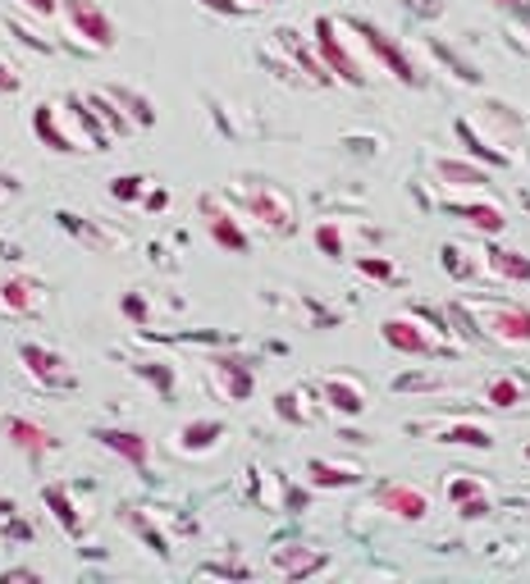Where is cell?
<instances>
[{"label":"cell","mask_w":530,"mask_h":584,"mask_svg":"<svg viewBox=\"0 0 530 584\" xmlns=\"http://www.w3.org/2000/svg\"><path fill=\"white\" fill-rule=\"evenodd\" d=\"M60 10H64V19H69V33L79 37V46L83 50H115V41H119V33H115V19L96 5V0H60Z\"/></svg>","instance_id":"obj_3"},{"label":"cell","mask_w":530,"mask_h":584,"mask_svg":"<svg viewBox=\"0 0 530 584\" xmlns=\"http://www.w3.org/2000/svg\"><path fill=\"white\" fill-rule=\"evenodd\" d=\"M10 23V33H19L23 41H28L33 50H46V56H50V50H56V41H50V37H37L33 28H28V23H19V19H5Z\"/></svg>","instance_id":"obj_31"},{"label":"cell","mask_w":530,"mask_h":584,"mask_svg":"<svg viewBox=\"0 0 530 584\" xmlns=\"http://www.w3.org/2000/svg\"><path fill=\"white\" fill-rule=\"evenodd\" d=\"M316 247L325 251V257H334V261H339V257H348V242H343V228H339L334 219H325V224L316 228Z\"/></svg>","instance_id":"obj_27"},{"label":"cell","mask_w":530,"mask_h":584,"mask_svg":"<svg viewBox=\"0 0 530 584\" xmlns=\"http://www.w3.org/2000/svg\"><path fill=\"white\" fill-rule=\"evenodd\" d=\"M220 434H224L220 420H197V425H184L179 429V448L184 452H207V448H215Z\"/></svg>","instance_id":"obj_21"},{"label":"cell","mask_w":530,"mask_h":584,"mask_svg":"<svg viewBox=\"0 0 530 584\" xmlns=\"http://www.w3.org/2000/svg\"><path fill=\"white\" fill-rule=\"evenodd\" d=\"M87 106L96 110V119H106V123H110V133H119V138H123V133H133V119L123 115V110H115V100H110V96H87Z\"/></svg>","instance_id":"obj_25"},{"label":"cell","mask_w":530,"mask_h":584,"mask_svg":"<svg viewBox=\"0 0 530 584\" xmlns=\"http://www.w3.org/2000/svg\"><path fill=\"white\" fill-rule=\"evenodd\" d=\"M251 211H257L261 224H270L274 234H288V228H293V201L280 188H270V183L251 192Z\"/></svg>","instance_id":"obj_9"},{"label":"cell","mask_w":530,"mask_h":584,"mask_svg":"<svg viewBox=\"0 0 530 584\" xmlns=\"http://www.w3.org/2000/svg\"><path fill=\"white\" fill-rule=\"evenodd\" d=\"M19 361L46 389H69L73 384V374L64 370V357H60V351H50V347H42V343H23L19 347Z\"/></svg>","instance_id":"obj_6"},{"label":"cell","mask_w":530,"mask_h":584,"mask_svg":"<svg viewBox=\"0 0 530 584\" xmlns=\"http://www.w3.org/2000/svg\"><path fill=\"white\" fill-rule=\"evenodd\" d=\"M0 580H37V571H23V567H14V571H0Z\"/></svg>","instance_id":"obj_40"},{"label":"cell","mask_w":530,"mask_h":584,"mask_svg":"<svg viewBox=\"0 0 530 584\" xmlns=\"http://www.w3.org/2000/svg\"><path fill=\"white\" fill-rule=\"evenodd\" d=\"M142 206H146V211H165V206H169V192H165V188L142 192Z\"/></svg>","instance_id":"obj_38"},{"label":"cell","mask_w":530,"mask_h":584,"mask_svg":"<svg viewBox=\"0 0 530 584\" xmlns=\"http://www.w3.org/2000/svg\"><path fill=\"white\" fill-rule=\"evenodd\" d=\"M498 5H526V0H498Z\"/></svg>","instance_id":"obj_42"},{"label":"cell","mask_w":530,"mask_h":584,"mask_svg":"<svg viewBox=\"0 0 530 584\" xmlns=\"http://www.w3.org/2000/svg\"><path fill=\"white\" fill-rule=\"evenodd\" d=\"M201 5L207 10H215V14H234V19H243V14H251L257 5H251V0H201Z\"/></svg>","instance_id":"obj_32"},{"label":"cell","mask_w":530,"mask_h":584,"mask_svg":"<svg viewBox=\"0 0 530 584\" xmlns=\"http://www.w3.org/2000/svg\"><path fill=\"white\" fill-rule=\"evenodd\" d=\"M23 10L37 14V19H56L60 14V0H23Z\"/></svg>","instance_id":"obj_35"},{"label":"cell","mask_w":530,"mask_h":584,"mask_svg":"<svg viewBox=\"0 0 530 584\" xmlns=\"http://www.w3.org/2000/svg\"><path fill=\"white\" fill-rule=\"evenodd\" d=\"M452 215H467L471 228H481V234H503V224H508V215H503L498 201H448Z\"/></svg>","instance_id":"obj_13"},{"label":"cell","mask_w":530,"mask_h":584,"mask_svg":"<svg viewBox=\"0 0 530 584\" xmlns=\"http://www.w3.org/2000/svg\"><path fill=\"white\" fill-rule=\"evenodd\" d=\"M110 196L115 201H142V179L138 174H119V179H110Z\"/></svg>","instance_id":"obj_29"},{"label":"cell","mask_w":530,"mask_h":584,"mask_svg":"<svg viewBox=\"0 0 530 584\" xmlns=\"http://www.w3.org/2000/svg\"><path fill=\"white\" fill-rule=\"evenodd\" d=\"M106 96L115 100V106H129V110H133V123H156V110H151L138 92H129V87H110Z\"/></svg>","instance_id":"obj_26"},{"label":"cell","mask_w":530,"mask_h":584,"mask_svg":"<svg viewBox=\"0 0 530 584\" xmlns=\"http://www.w3.org/2000/svg\"><path fill=\"white\" fill-rule=\"evenodd\" d=\"M325 402H330V412H339V416H362L366 412V393H362L357 379H348V374L325 379Z\"/></svg>","instance_id":"obj_11"},{"label":"cell","mask_w":530,"mask_h":584,"mask_svg":"<svg viewBox=\"0 0 530 584\" xmlns=\"http://www.w3.org/2000/svg\"><path fill=\"white\" fill-rule=\"evenodd\" d=\"M19 87H23L19 69H14V64H5V60H0V92H19Z\"/></svg>","instance_id":"obj_36"},{"label":"cell","mask_w":530,"mask_h":584,"mask_svg":"<svg viewBox=\"0 0 530 584\" xmlns=\"http://www.w3.org/2000/svg\"><path fill=\"white\" fill-rule=\"evenodd\" d=\"M207 228H211V238H215L220 247L238 251V257H243V251L251 247V242H247V234L238 228V219H234L229 211H215V201H207Z\"/></svg>","instance_id":"obj_15"},{"label":"cell","mask_w":530,"mask_h":584,"mask_svg":"<svg viewBox=\"0 0 530 584\" xmlns=\"http://www.w3.org/2000/svg\"><path fill=\"white\" fill-rule=\"evenodd\" d=\"M123 315L142 324V320H146V301H142V297H123Z\"/></svg>","instance_id":"obj_39"},{"label":"cell","mask_w":530,"mask_h":584,"mask_svg":"<svg viewBox=\"0 0 530 584\" xmlns=\"http://www.w3.org/2000/svg\"><path fill=\"white\" fill-rule=\"evenodd\" d=\"M458 512H462L467 521H481V516L490 512V493H481V498H467V502H458Z\"/></svg>","instance_id":"obj_34"},{"label":"cell","mask_w":530,"mask_h":584,"mask_svg":"<svg viewBox=\"0 0 530 584\" xmlns=\"http://www.w3.org/2000/svg\"><path fill=\"white\" fill-rule=\"evenodd\" d=\"M439 174L448 183H458V188H481L490 183V174L481 165H462V160H439Z\"/></svg>","instance_id":"obj_23"},{"label":"cell","mask_w":530,"mask_h":584,"mask_svg":"<svg viewBox=\"0 0 530 584\" xmlns=\"http://www.w3.org/2000/svg\"><path fill=\"white\" fill-rule=\"evenodd\" d=\"M526 462H530V443H526Z\"/></svg>","instance_id":"obj_45"},{"label":"cell","mask_w":530,"mask_h":584,"mask_svg":"<svg viewBox=\"0 0 530 584\" xmlns=\"http://www.w3.org/2000/svg\"><path fill=\"white\" fill-rule=\"evenodd\" d=\"M0 311L37 315L42 311V288L33 284V278H5V284H0Z\"/></svg>","instance_id":"obj_10"},{"label":"cell","mask_w":530,"mask_h":584,"mask_svg":"<svg viewBox=\"0 0 530 584\" xmlns=\"http://www.w3.org/2000/svg\"><path fill=\"white\" fill-rule=\"evenodd\" d=\"M42 498H46L50 512H56V521L69 529L73 539H79V535H83V521H79V506H73V498H69L60 485H46V489H42Z\"/></svg>","instance_id":"obj_20"},{"label":"cell","mask_w":530,"mask_h":584,"mask_svg":"<svg viewBox=\"0 0 530 584\" xmlns=\"http://www.w3.org/2000/svg\"><path fill=\"white\" fill-rule=\"evenodd\" d=\"M380 334L393 351H408V357H452V351H458L452 338H431V311L389 315Z\"/></svg>","instance_id":"obj_2"},{"label":"cell","mask_w":530,"mask_h":584,"mask_svg":"<svg viewBox=\"0 0 530 584\" xmlns=\"http://www.w3.org/2000/svg\"><path fill=\"white\" fill-rule=\"evenodd\" d=\"M274 41H280V46L288 50V56H293V60H297L302 69L311 73L316 83H334V79H330V69H325V60H320V56H311V50H307V46L297 41V33H293V28H280V33H274Z\"/></svg>","instance_id":"obj_16"},{"label":"cell","mask_w":530,"mask_h":584,"mask_svg":"<svg viewBox=\"0 0 530 584\" xmlns=\"http://www.w3.org/2000/svg\"><path fill=\"white\" fill-rule=\"evenodd\" d=\"M458 311L471 320L475 334H490L498 343H530V307L517 301H458Z\"/></svg>","instance_id":"obj_1"},{"label":"cell","mask_w":530,"mask_h":584,"mask_svg":"<svg viewBox=\"0 0 530 584\" xmlns=\"http://www.w3.org/2000/svg\"><path fill=\"white\" fill-rule=\"evenodd\" d=\"M316 50H320L325 69H330V79H343L348 87H362L366 83V73H362L357 60H352V50L343 41V28H339L334 19H316Z\"/></svg>","instance_id":"obj_4"},{"label":"cell","mask_w":530,"mask_h":584,"mask_svg":"<svg viewBox=\"0 0 530 584\" xmlns=\"http://www.w3.org/2000/svg\"><path fill=\"white\" fill-rule=\"evenodd\" d=\"M357 265H362V274H370V278H393V265H389L385 257H362Z\"/></svg>","instance_id":"obj_33"},{"label":"cell","mask_w":530,"mask_h":584,"mask_svg":"<svg viewBox=\"0 0 530 584\" xmlns=\"http://www.w3.org/2000/svg\"><path fill=\"white\" fill-rule=\"evenodd\" d=\"M96 439L106 452L123 456L129 466H146V456H151V443L142 434H133V429H96Z\"/></svg>","instance_id":"obj_12"},{"label":"cell","mask_w":530,"mask_h":584,"mask_svg":"<svg viewBox=\"0 0 530 584\" xmlns=\"http://www.w3.org/2000/svg\"><path fill=\"white\" fill-rule=\"evenodd\" d=\"M5 439L14 443V448H23L28 456H46L50 448H56V434L42 425V420H33V416H5Z\"/></svg>","instance_id":"obj_8"},{"label":"cell","mask_w":530,"mask_h":584,"mask_svg":"<svg viewBox=\"0 0 530 584\" xmlns=\"http://www.w3.org/2000/svg\"><path fill=\"white\" fill-rule=\"evenodd\" d=\"M485 257H490V270H494L498 278H513V284H526V278H530V261L521 257V251L494 247V251H485Z\"/></svg>","instance_id":"obj_22"},{"label":"cell","mask_w":530,"mask_h":584,"mask_svg":"<svg viewBox=\"0 0 530 584\" xmlns=\"http://www.w3.org/2000/svg\"><path fill=\"white\" fill-rule=\"evenodd\" d=\"M311 485L316 489H352L362 485V470L357 466H334V462H311Z\"/></svg>","instance_id":"obj_18"},{"label":"cell","mask_w":530,"mask_h":584,"mask_svg":"<svg viewBox=\"0 0 530 584\" xmlns=\"http://www.w3.org/2000/svg\"><path fill=\"white\" fill-rule=\"evenodd\" d=\"M439 265H444L452 278H471V274H475V270L462 261V247H458V242H448V247L439 251Z\"/></svg>","instance_id":"obj_28"},{"label":"cell","mask_w":530,"mask_h":584,"mask_svg":"<svg viewBox=\"0 0 530 584\" xmlns=\"http://www.w3.org/2000/svg\"><path fill=\"white\" fill-rule=\"evenodd\" d=\"M481 493H485V485H481V479H467V475L448 485V498L452 502H467V498H481Z\"/></svg>","instance_id":"obj_30"},{"label":"cell","mask_w":530,"mask_h":584,"mask_svg":"<svg viewBox=\"0 0 530 584\" xmlns=\"http://www.w3.org/2000/svg\"><path fill=\"white\" fill-rule=\"evenodd\" d=\"M408 5H416L421 14H439V5H435V0H408Z\"/></svg>","instance_id":"obj_41"},{"label":"cell","mask_w":530,"mask_h":584,"mask_svg":"<svg viewBox=\"0 0 530 584\" xmlns=\"http://www.w3.org/2000/svg\"><path fill=\"white\" fill-rule=\"evenodd\" d=\"M352 28H357L362 37H366V46L375 50V60H380L389 73H393V79L398 83H412V87H421L425 83V73L412 64V56H408V50H402L389 33H380V28H375V23H352Z\"/></svg>","instance_id":"obj_5"},{"label":"cell","mask_w":530,"mask_h":584,"mask_svg":"<svg viewBox=\"0 0 530 584\" xmlns=\"http://www.w3.org/2000/svg\"><path fill=\"white\" fill-rule=\"evenodd\" d=\"M521 23H526V28H530V14H521Z\"/></svg>","instance_id":"obj_44"},{"label":"cell","mask_w":530,"mask_h":584,"mask_svg":"<svg viewBox=\"0 0 530 584\" xmlns=\"http://www.w3.org/2000/svg\"><path fill=\"white\" fill-rule=\"evenodd\" d=\"M33 129H37V138H42L50 151H60V156H73V151H83L79 142H73V138L60 129V110H56V106H37V110H33Z\"/></svg>","instance_id":"obj_14"},{"label":"cell","mask_w":530,"mask_h":584,"mask_svg":"<svg viewBox=\"0 0 530 584\" xmlns=\"http://www.w3.org/2000/svg\"><path fill=\"white\" fill-rule=\"evenodd\" d=\"M526 379H517V374H498L494 384L485 389V402L490 406H498V412H513V406H521L526 402Z\"/></svg>","instance_id":"obj_19"},{"label":"cell","mask_w":530,"mask_h":584,"mask_svg":"<svg viewBox=\"0 0 530 584\" xmlns=\"http://www.w3.org/2000/svg\"><path fill=\"white\" fill-rule=\"evenodd\" d=\"M398 389H402V393H408V389H435V379H431V374H402Z\"/></svg>","instance_id":"obj_37"},{"label":"cell","mask_w":530,"mask_h":584,"mask_svg":"<svg viewBox=\"0 0 530 584\" xmlns=\"http://www.w3.org/2000/svg\"><path fill=\"white\" fill-rule=\"evenodd\" d=\"M458 138H462V146L471 151L475 160H485V165H494V169H503V165H508V156H503V151H490V146H485V138H475V129H471L467 119L458 123Z\"/></svg>","instance_id":"obj_24"},{"label":"cell","mask_w":530,"mask_h":584,"mask_svg":"<svg viewBox=\"0 0 530 584\" xmlns=\"http://www.w3.org/2000/svg\"><path fill=\"white\" fill-rule=\"evenodd\" d=\"M251 5H270V0H251Z\"/></svg>","instance_id":"obj_43"},{"label":"cell","mask_w":530,"mask_h":584,"mask_svg":"<svg viewBox=\"0 0 530 584\" xmlns=\"http://www.w3.org/2000/svg\"><path fill=\"white\" fill-rule=\"evenodd\" d=\"M375 502H380V512H389L398 521H425L431 516V493L416 489V485H380L375 489Z\"/></svg>","instance_id":"obj_7"},{"label":"cell","mask_w":530,"mask_h":584,"mask_svg":"<svg viewBox=\"0 0 530 584\" xmlns=\"http://www.w3.org/2000/svg\"><path fill=\"white\" fill-rule=\"evenodd\" d=\"M439 443H452V448H481V452H490V448H494V429H490V425H471V420H462V425H448L444 434H439Z\"/></svg>","instance_id":"obj_17"}]
</instances>
